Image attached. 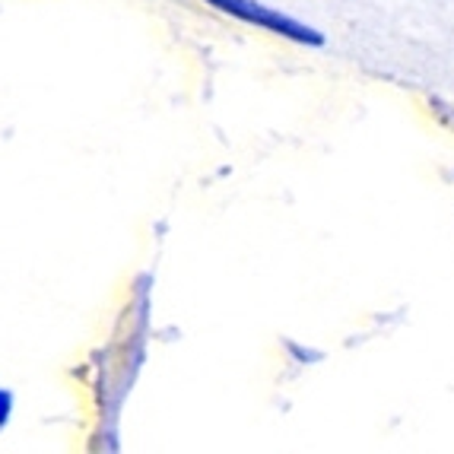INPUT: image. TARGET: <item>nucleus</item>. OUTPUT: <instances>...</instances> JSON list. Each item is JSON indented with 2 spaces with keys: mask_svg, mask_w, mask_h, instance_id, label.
Returning <instances> with one entry per match:
<instances>
[{
  "mask_svg": "<svg viewBox=\"0 0 454 454\" xmlns=\"http://www.w3.org/2000/svg\"><path fill=\"white\" fill-rule=\"evenodd\" d=\"M204 4H210L213 10L235 16V20H242V23H248V26H258V29L273 32V35L299 42V45H311V48L325 45V32L311 29V26L299 23L295 16L267 7V4H258V0H204Z\"/></svg>",
  "mask_w": 454,
  "mask_h": 454,
  "instance_id": "f257e3e1",
  "label": "nucleus"
},
{
  "mask_svg": "<svg viewBox=\"0 0 454 454\" xmlns=\"http://www.w3.org/2000/svg\"><path fill=\"white\" fill-rule=\"evenodd\" d=\"M286 349L293 353L299 363H318V359H325V353H318V349H305V347H299L295 340H286Z\"/></svg>",
  "mask_w": 454,
  "mask_h": 454,
  "instance_id": "f03ea898",
  "label": "nucleus"
},
{
  "mask_svg": "<svg viewBox=\"0 0 454 454\" xmlns=\"http://www.w3.org/2000/svg\"><path fill=\"white\" fill-rule=\"evenodd\" d=\"M10 417H13V391L0 385V429L10 423Z\"/></svg>",
  "mask_w": 454,
  "mask_h": 454,
  "instance_id": "7ed1b4c3",
  "label": "nucleus"
}]
</instances>
